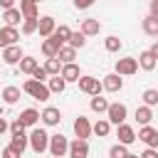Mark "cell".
I'll list each match as a JSON object with an SVG mask.
<instances>
[{"label":"cell","mask_w":158,"mask_h":158,"mask_svg":"<svg viewBox=\"0 0 158 158\" xmlns=\"http://www.w3.org/2000/svg\"><path fill=\"white\" fill-rule=\"evenodd\" d=\"M136 121H138L141 126H151V121H153V109H151V106H138V109H136Z\"/></svg>","instance_id":"cell-23"},{"label":"cell","mask_w":158,"mask_h":158,"mask_svg":"<svg viewBox=\"0 0 158 158\" xmlns=\"http://www.w3.org/2000/svg\"><path fill=\"white\" fill-rule=\"evenodd\" d=\"M156 64H158V59H156L148 49L138 54V69H143V72H153V69H156Z\"/></svg>","instance_id":"cell-19"},{"label":"cell","mask_w":158,"mask_h":158,"mask_svg":"<svg viewBox=\"0 0 158 158\" xmlns=\"http://www.w3.org/2000/svg\"><path fill=\"white\" fill-rule=\"evenodd\" d=\"M126 158H138V156H133V153H128V156H126Z\"/></svg>","instance_id":"cell-48"},{"label":"cell","mask_w":158,"mask_h":158,"mask_svg":"<svg viewBox=\"0 0 158 158\" xmlns=\"http://www.w3.org/2000/svg\"><path fill=\"white\" fill-rule=\"evenodd\" d=\"M47 89H49V94H62L64 89H67V81L57 74V77H52V79H47Z\"/></svg>","instance_id":"cell-27"},{"label":"cell","mask_w":158,"mask_h":158,"mask_svg":"<svg viewBox=\"0 0 158 158\" xmlns=\"http://www.w3.org/2000/svg\"><path fill=\"white\" fill-rule=\"evenodd\" d=\"M2 20H5V27H15V25H20V20H25V17H22L20 7H10V10H2Z\"/></svg>","instance_id":"cell-18"},{"label":"cell","mask_w":158,"mask_h":158,"mask_svg":"<svg viewBox=\"0 0 158 158\" xmlns=\"http://www.w3.org/2000/svg\"><path fill=\"white\" fill-rule=\"evenodd\" d=\"M138 158H158V148H146Z\"/></svg>","instance_id":"cell-43"},{"label":"cell","mask_w":158,"mask_h":158,"mask_svg":"<svg viewBox=\"0 0 158 158\" xmlns=\"http://www.w3.org/2000/svg\"><path fill=\"white\" fill-rule=\"evenodd\" d=\"M40 2H42V0H37V5H40Z\"/></svg>","instance_id":"cell-49"},{"label":"cell","mask_w":158,"mask_h":158,"mask_svg":"<svg viewBox=\"0 0 158 158\" xmlns=\"http://www.w3.org/2000/svg\"><path fill=\"white\" fill-rule=\"evenodd\" d=\"M104 47H106V52H118V49L123 47V42H121L116 35H109V37L104 40Z\"/></svg>","instance_id":"cell-35"},{"label":"cell","mask_w":158,"mask_h":158,"mask_svg":"<svg viewBox=\"0 0 158 158\" xmlns=\"http://www.w3.org/2000/svg\"><path fill=\"white\" fill-rule=\"evenodd\" d=\"M44 72H47L49 77H57V74L62 72V62H59L57 57H52V59H47V62H44Z\"/></svg>","instance_id":"cell-34"},{"label":"cell","mask_w":158,"mask_h":158,"mask_svg":"<svg viewBox=\"0 0 158 158\" xmlns=\"http://www.w3.org/2000/svg\"><path fill=\"white\" fill-rule=\"evenodd\" d=\"M101 86H104L106 91H111V94H118V91L123 89V79H121L116 72H111V74H106V77L101 79Z\"/></svg>","instance_id":"cell-9"},{"label":"cell","mask_w":158,"mask_h":158,"mask_svg":"<svg viewBox=\"0 0 158 158\" xmlns=\"http://www.w3.org/2000/svg\"><path fill=\"white\" fill-rule=\"evenodd\" d=\"M89 106H91V111H96V114H106V111H109V99H104L101 94H99V96H91Z\"/></svg>","instance_id":"cell-28"},{"label":"cell","mask_w":158,"mask_h":158,"mask_svg":"<svg viewBox=\"0 0 158 158\" xmlns=\"http://www.w3.org/2000/svg\"><path fill=\"white\" fill-rule=\"evenodd\" d=\"M47 77H49V74L44 72V67H37V69L32 72V79H35V81H42V84L47 81Z\"/></svg>","instance_id":"cell-39"},{"label":"cell","mask_w":158,"mask_h":158,"mask_svg":"<svg viewBox=\"0 0 158 158\" xmlns=\"http://www.w3.org/2000/svg\"><path fill=\"white\" fill-rule=\"evenodd\" d=\"M37 67H40V64H37V59H35V57H30V54H25V57L20 59V72H22V74H30V77H32V72H35Z\"/></svg>","instance_id":"cell-26"},{"label":"cell","mask_w":158,"mask_h":158,"mask_svg":"<svg viewBox=\"0 0 158 158\" xmlns=\"http://www.w3.org/2000/svg\"><path fill=\"white\" fill-rule=\"evenodd\" d=\"M17 40H20V32L15 27H2L0 30V49H5L10 44H17Z\"/></svg>","instance_id":"cell-15"},{"label":"cell","mask_w":158,"mask_h":158,"mask_svg":"<svg viewBox=\"0 0 158 158\" xmlns=\"http://www.w3.org/2000/svg\"><path fill=\"white\" fill-rule=\"evenodd\" d=\"M7 128H10V133H12V136H15V133H25V126H22V121H20V118H15Z\"/></svg>","instance_id":"cell-40"},{"label":"cell","mask_w":158,"mask_h":158,"mask_svg":"<svg viewBox=\"0 0 158 158\" xmlns=\"http://www.w3.org/2000/svg\"><path fill=\"white\" fill-rule=\"evenodd\" d=\"M126 116H128V109H126V104H109V111H106V121L109 123H114V126H118V123H126Z\"/></svg>","instance_id":"cell-5"},{"label":"cell","mask_w":158,"mask_h":158,"mask_svg":"<svg viewBox=\"0 0 158 158\" xmlns=\"http://www.w3.org/2000/svg\"><path fill=\"white\" fill-rule=\"evenodd\" d=\"M22 57H25V54H22L20 44H10V47L2 49V59H5V64H20Z\"/></svg>","instance_id":"cell-16"},{"label":"cell","mask_w":158,"mask_h":158,"mask_svg":"<svg viewBox=\"0 0 158 158\" xmlns=\"http://www.w3.org/2000/svg\"><path fill=\"white\" fill-rule=\"evenodd\" d=\"M126 156H128V146H123V143H116L109 148V158H126Z\"/></svg>","instance_id":"cell-38"},{"label":"cell","mask_w":158,"mask_h":158,"mask_svg":"<svg viewBox=\"0 0 158 158\" xmlns=\"http://www.w3.org/2000/svg\"><path fill=\"white\" fill-rule=\"evenodd\" d=\"M79 32H81L84 37H94V35H99V32H101V22H99L96 17H86V20H81Z\"/></svg>","instance_id":"cell-13"},{"label":"cell","mask_w":158,"mask_h":158,"mask_svg":"<svg viewBox=\"0 0 158 158\" xmlns=\"http://www.w3.org/2000/svg\"><path fill=\"white\" fill-rule=\"evenodd\" d=\"M27 146H30V138H27L25 133H15V136L10 138V148H12V151H17L20 156L25 153V148H27Z\"/></svg>","instance_id":"cell-22"},{"label":"cell","mask_w":158,"mask_h":158,"mask_svg":"<svg viewBox=\"0 0 158 158\" xmlns=\"http://www.w3.org/2000/svg\"><path fill=\"white\" fill-rule=\"evenodd\" d=\"M77 84H79V91H84V94H89V96H99L101 89H104L101 81H99L96 77H91V74H81Z\"/></svg>","instance_id":"cell-3"},{"label":"cell","mask_w":158,"mask_h":158,"mask_svg":"<svg viewBox=\"0 0 158 158\" xmlns=\"http://www.w3.org/2000/svg\"><path fill=\"white\" fill-rule=\"evenodd\" d=\"M69 35H72V30H69L67 25H59V27H54V35H52V37H54L59 44H67V42H69Z\"/></svg>","instance_id":"cell-32"},{"label":"cell","mask_w":158,"mask_h":158,"mask_svg":"<svg viewBox=\"0 0 158 158\" xmlns=\"http://www.w3.org/2000/svg\"><path fill=\"white\" fill-rule=\"evenodd\" d=\"M22 17H37V0H20Z\"/></svg>","instance_id":"cell-30"},{"label":"cell","mask_w":158,"mask_h":158,"mask_svg":"<svg viewBox=\"0 0 158 158\" xmlns=\"http://www.w3.org/2000/svg\"><path fill=\"white\" fill-rule=\"evenodd\" d=\"M49 153H52L54 158H64V156L69 153V141H67L64 133H54V136H49Z\"/></svg>","instance_id":"cell-4"},{"label":"cell","mask_w":158,"mask_h":158,"mask_svg":"<svg viewBox=\"0 0 158 158\" xmlns=\"http://www.w3.org/2000/svg\"><path fill=\"white\" fill-rule=\"evenodd\" d=\"M74 133H77V138H84V141L91 136V123H89L86 116H77L74 118Z\"/></svg>","instance_id":"cell-14"},{"label":"cell","mask_w":158,"mask_h":158,"mask_svg":"<svg viewBox=\"0 0 158 158\" xmlns=\"http://www.w3.org/2000/svg\"><path fill=\"white\" fill-rule=\"evenodd\" d=\"M40 118H42L44 126H59V123H62V111H59L57 106H47V109L40 114Z\"/></svg>","instance_id":"cell-10"},{"label":"cell","mask_w":158,"mask_h":158,"mask_svg":"<svg viewBox=\"0 0 158 158\" xmlns=\"http://www.w3.org/2000/svg\"><path fill=\"white\" fill-rule=\"evenodd\" d=\"M69 47H74V49H81L84 44H86V37L81 35V32H72L69 35V42H67Z\"/></svg>","instance_id":"cell-36"},{"label":"cell","mask_w":158,"mask_h":158,"mask_svg":"<svg viewBox=\"0 0 158 158\" xmlns=\"http://www.w3.org/2000/svg\"><path fill=\"white\" fill-rule=\"evenodd\" d=\"M91 133H96L99 138H106V136L111 133V123H109L106 118H99V121L91 126Z\"/></svg>","instance_id":"cell-29"},{"label":"cell","mask_w":158,"mask_h":158,"mask_svg":"<svg viewBox=\"0 0 158 158\" xmlns=\"http://www.w3.org/2000/svg\"><path fill=\"white\" fill-rule=\"evenodd\" d=\"M57 59H59L62 64H72V62L77 59V49H74V47H69V44H62V47H59V52H57Z\"/></svg>","instance_id":"cell-21"},{"label":"cell","mask_w":158,"mask_h":158,"mask_svg":"<svg viewBox=\"0 0 158 158\" xmlns=\"http://www.w3.org/2000/svg\"><path fill=\"white\" fill-rule=\"evenodd\" d=\"M59 77L69 84V81H79V77H81V72H79V67L72 62V64H62V72H59Z\"/></svg>","instance_id":"cell-17"},{"label":"cell","mask_w":158,"mask_h":158,"mask_svg":"<svg viewBox=\"0 0 158 158\" xmlns=\"http://www.w3.org/2000/svg\"><path fill=\"white\" fill-rule=\"evenodd\" d=\"M27 138H30V148H32L35 153H44V151L49 148V133H47L44 128H32V133H30Z\"/></svg>","instance_id":"cell-2"},{"label":"cell","mask_w":158,"mask_h":158,"mask_svg":"<svg viewBox=\"0 0 158 158\" xmlns=\"http://www.w3.org/2000/svg\"><path fill=\"white\" fill-rule=\"evenodd\" d=\"M116 138H118V143L131 146V143L136 141V131H133V126H128V123H118V126H116Z\"/></svg>","instance_id":"cell-11"},{"label":"cell","mask_w":158,"mask_h":158,"mask_svg":"<svg viewBox=\"0 0 158 158\" xmlns=\"http://www.w3.org/2000/svg\"><path fill=\"white\" fill-rule=\"evenodd\" d=\"M54 27H57V22H54V17L52 15H42L40 17V25H37V32H40V37H52L54 35Z\"/></svg>","instance_id":"cell-12"},{"label":"cell","mask_w":158,"mask_h":158,"mask_svg":"<svg viewBox=\"0 0 158 158\" xmlns=\"http://www.w3.org/2000/svg\"><path fill=\"white\" fill-rule=\"evenodd\" d=\"M7 126H10V123H7V121H5V118H0V136H2V133H5V131H7Z\"/></svg>","instance_id":"cell-47"},{"label":"cell","mask_w":158,"mask_h":158,"mask_svg":"<svg viewBox=\"0 0 158 158\" xmlns=\"http://www.w3.org/2000/svg\"><path fill=\"white\" fill-rule=\"evenodd\" d=\"M141 27H143V32H146V35H151V37H158V17H153V15H146V17H143V22H141Z\"/></svg>","instance_id":"cell-24"},{"label":"cell","mask_w":158,"mask_h":158,"mask_svg":"<svg viewBox=\"0 0 158 158\" xmlns=\"http://www.w3.org/2000/svg\"><path fill=\"white\" fill-rule=\"evenodd\" d=\"M138 72V59L136 57H123V59H116V74L118 77H131Z\"/></svg>","instance_id":"cell-6"},{"label":"cell","mask_w":158,"mask_h":158,"mask_svg":"<svg viewBox=\"0 0 158 158\" xmlns=\"http://www.w3.org/2000/svg\"><path fill=\"white\" fill-rule=\"evenodd\" d=\"M141 99H143V106H151V109H153V106L158 104V91H156V89H146Z\"/></svg>","instance_id":"cell-37"},{"label":"cell","mask_w":158,"mask_h":158,"mask_svg":"<svg viewBox=\"0 0 158 158\" xmlns=\"http://www.w3.org/2000/svg\"><path fill=\"white\" fill-rule=\"evenodd\" d=\"M2 101L5 104H17L20 101V89L17 86H5L2 89Z\"/></svg>","instance_id":"cell-31"},{"label":"cell","mask_w":158,"mask_h":158,"mask_svg":"<svg viewBox=\"0 0 158 158\" xmlns=\"http://www.w3.org/2000/svg\"><path fill=\"white\" fill-rule=\"evenodd\" d=\"M74 2V7L77 10H86V7H91L94 5V0H72Z\"/></svg>","instance_id":"cell-41"},{"label":"cell","mask_w":158,"mask_h":158,"mask_svg":"<svg viewBox=\"0 0 158 158\" xmlns=\"http://www.w3.org/2000/svg\"><path fill=\"white\" fill-rule=\"evenodd\" d=\"M69 158H89V141H84V138H74L72 143H69V153H67Z\"/></svg>","instance_id":"cell-8"},{"label":"cell","mask_w":158,"mask_h":158,"mask_svg":"<svg viewBox=\"0 0 158 158\" xmlns=\"http://www.w3.org/2000/svg\"><path fill=\"white\" fill-rule=\"evenodd\" d=\"M49 158H54V156H49Z\"/></svg>","instance_id":"cell-50"},{"label":"cell","mask_w":158,"mask_h":158,"mask_svg":"<svg viewBox=\"0 0 158 158\" xmlns=\"http://www.w3.org/2000/svg\"><path fill=\"white\" fill-rule=\"evenodd\" d=\"M20 121H22L25 128H27V126H35V123L40 121V111H37V109H25V111L20 114Z\"/></svg>","instance_id":"cell-25"},{"label":"cell","mask_w":158,"mask_h":158,"mask_svg":"<svg viewBox=\"0 0 158 158\" xmlns=\"http://www.w3.org/2000/svg\"><path fill=\"white\" fill-rule=\"evenodd\" d=\"M0 156H2V158H22V156H20L17 151H12L10 146H7V148H2V153H0Z\"/></svg>","instance_id":"cell-42"},{"label":"cell","mask_w":158,"mask_h":158,"mask_svg":"<svg viewBox=\"0 0 158 158\" xmlns=\"http://www.w3.org/2000/svg\"><path fill=\"white\" fill-rule=\"evenodd\" d=\"M40 25V17H25L22 20V35H35Z\"/></svg>","instance_id":"cell-33"},{"label":"cell","mask_w":158,"mask_h":158,"mask_svg":"<svg viewBox=\"0 0 158 158\" xmlns=\"http://www.w3.org/2000/svg\"><path fill=\"white\" fill-rule=\"evenodd\" d=\"M59 42L54 40V37H47L44 42H42V54L47 57V59H52V57H57V52H59Z\"/></svg>","instance_id":"cell-20"},{"label":"cell","mask_w":158,"mask_h":158,"mask_svg":"<svg viewBox=\"0 0 158 158\" xmlns=\"http://www.w3.org/2000/svg\"><path fill=\"white\" fill-rule=\"evenodd\" d=\"M136 141H143L146 148H158V131L153 126H141L136 133Z\"/></svg>","instance_id":"cell-7"},{"label":"cell","mask_w":158,"mask_h":158,"mask_svg":"<svg viewBox=\"0 0 158 158\" xmlns=\"http://www.w3.org/2000/svg\"><path fill=\"white\" fill-rule=\"evenodd\" d=\"M15 7V0H0V10H10Z\"/></svg>","instance_id":"cell-44"},{"label":"cell","mask_w":158,"mask_h":158,"mask_svg":"<svg viewBox=\"0 0 158 158\" xmlns=\"http://www.w3.org/2000/svg\"><path fill=\"white\" fill-rule=\"evenodd\" d=\"M22 91L30 94V96L37 99V101H47V99H49V89H47V84L35 81V79H27V81L22 84Z\"/></svg>","instance_id":"cell-1"},{"label":"cell","mask_w":158,"mask_h":158,"mask_svg":"<svg viewBox=\"0 0 158 158\" xmlns=\"http://www.w3.org/2000/svg\"><path fill=\"white\" fill-rule=\"evenodd\" d=\"M148 15L158 17V0H151V12H148Z\"/></svg>","instance_id":"cell-45"},{"label":"cell","mask_w":158,"mask_h":158,"mask_svg":"<svg viewBox=\"0 0 158 158\" xmlns=\"http://www.w3.org/2000/svg\"><path fill=\"white\" fill-rule=\"evenodd\" d=\"M148 52H151V54H153V57H156V59H158V40H156V42H153V44H151V49H148Z\"/></svg>","instance_id":"cell-46"}]
</instances>
